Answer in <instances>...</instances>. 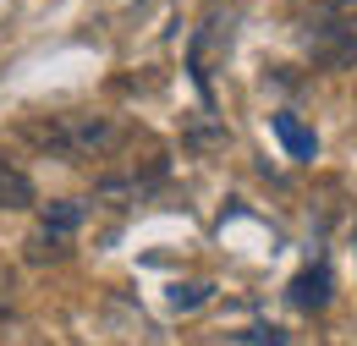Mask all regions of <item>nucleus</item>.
Returning <instances> with one entry per match:
<instances>
[{
    "instance_id": "obj_1",
    "label": "nucleus",
    "mask_w": 357,
    "mask_h": 346,
    "mask_svg": "<svg viewBox=\"0 0 357 346\" xmlns=\"http://www.w3.org/2000/svg\"><path fill=\"white\" fill-rule=\"evenodd\" d=\"M28 137L39 149L66 154V160H99V154H110L121 143V127L105 121V116H55L45 127H28Z\"/></svg>"
},
{
    "instance_id": "obj_2",
    "label": "nucleus",
    "mask_w": 357,
    "mask_h": 346,
    "mask_svg": "<svg viewBox=\"0 0 357 346\" xmlns=\"http://www.w3.org/2000/svg\"><path fill=\"white\" fill-rule=\"evenodd\" d=\"M77 225H83V204H72V198L45 204V209H39V225H33V236H28V259H33V264L66 259V242H72Z\"/></svg>"
},
{
    "instance_id": "obj_3",
    "label": "nucleus",
    "mask_w": 357,
    "mask_h": 346,
    "mask_svg": "<svg viewBox=\"0 0 357 346\" xmlns=\"http://www.w3.org/2000/svg\"><path fill=\"white\" fill-rule=\"evenodd\" d=\"M291 303L303 308V313H319V308L330 303V269L324 264H313V269H303L291 280Z\"/></svg>"
},
{
    "instance_id": "obj_4",
    "label": "nucleus",
    "mask_w": 357,
    "mask_h": 346,
    "mask_svg": "<svg viewBox=\"0 0 357 346\" xmlns=\"http://www.w3.org/2000/svg\"><path fill=\"white\" fill-rule=\"evenodd\" d=\"M275 137L286 143V154H291V160H313V149H319V137H313L291 110H280V116H275Z\"/></svg>"
},
{
    "instance_id": "obj_5",
    "label": "nucleus",
    "mask_w": 357,
    "mask_h": 346,
    "mask_svg": "<svg viewBox=\"0 0 357 346\" xmlns=\"http://www.w3.org/2000/svg\"><path fill=\"white\" fill-rule=\"evenodd\" d=\"M33 204V181L28 171H17L6 154H0V209H28Z\"/></svg>"
},
{
    "instance_id": "obj_6",
    "label": "nucleus",
    "mask_w": 357,
    "mask_h": 346,
    "mask_svg": "<svg viewBox=\"0 0 357 346\" xmlns=\"http://www.w3.org/2000/svg\"><path fill=\"white\" fill-rule=\"evenodd\" d=\"M303 6H308L324 28H347V22L357 17V0H303Z\"/></svg>"
},
{
    "instance_id": "obj_7",
    "label": "nucleus",
    "mask_w": 357,
    "mask_h": 346,
    "mask_svg": "<svg viewBox=\"0 0 357 346\" xmlns=\"http://www.w3.org/2000/svg\"><path fill=\"white\" fill-rule=\"evenodd\" d=\"M11 303H17V275H11L6 264H0V313H6Z\"/></svg>"
},
{
    "instance_id": "obj_8",
    "label": "nucleus",
    "mask_w": 357,
    "mask_h": 346,
    "mask_svg": "<svg viewBox=\"0 0 357 346\" xmlns=\"http://www.w3.org/2000/svg\"><path fill=\"white\" fill-rule=\"evenodd\" d=\"M204 297H209V286H181V292H176V308H198Z\"/></svg>"
}]
</instances>
